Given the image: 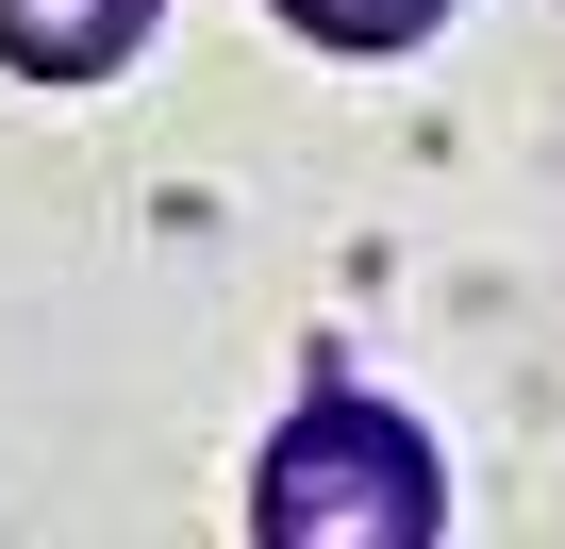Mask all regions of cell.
Instances as JSON below:
<instances>
[{
  "mask_svg": "<svg viewBox=\"0 0 565 549\" xmlns=\"http://www.w3.org/2000/svg\"><path fill=\"white\" fill-rule=\"evenodd\" d=\"M249 516H266V549H433V450L383 416V400H350V383H317L300 416H282V450H266V483H249Z\"/></svg>",
  "mask_w": 565,
  "mask_h": 549,
  "instance_id": "6da1fadb",
  "label": "cell"
},
{
  "mask_svg": "<svg viewBox=\"0 0 565 549\" xmlns=\"http://www.w3.org/2000/svg\"><path fill=\"white\" fill-rule=\"evenodd\" d=\"M150 34V0H0V67L18 84H100Z\"/></svg>",
  "mask_w": 565,
  "mask_h": 549,
  "instance_id": "7a4b0ae2",
  "label": "cell"
},
{
  "mask_svg": "<svg viewBox=\"0 0 565 549\" xmlns=\"http://www.w3.org/2000/svg\"><path fill=\"white\" fill-rule=\"evenodd\" d=\"M282 18H300V34H333V51H416L449 0H282Z\"/></svg>",
  "mask_w": 565,
  "mask_h": 549,
  "instance_id": "3957f363",
  "label": "cell"
}]
</instances>
